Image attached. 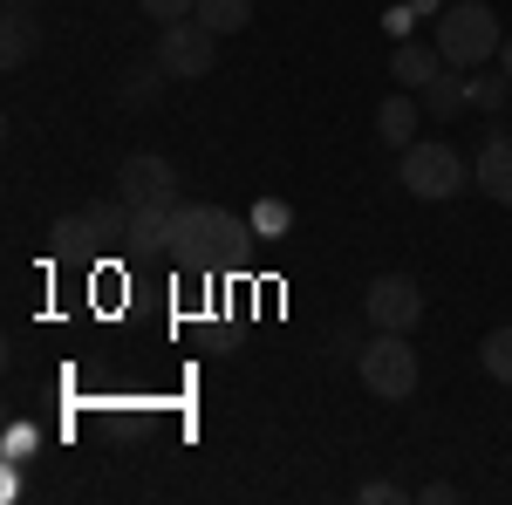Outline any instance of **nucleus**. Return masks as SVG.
I'll return each instance as SVG.
<instances>
[{
  "label": "nucleus",
  "instance_id": "nucleus-1",
  "mask_svg": "<svg viewBox=\"0 0 512 505\" xmlns=\"http://www.w3.org/2000/svg\"><path fill=\"white\" fill-rule=\"evenodd\" d=\"M171 260L178 267H219V260H246V226L219 205H171Z\"/></svg>",
  "mask_w": 512,
  "mask_h": 505
},
{
  "label": "nucleus",
  "instance_id": "nucleus-2",
  "mask_svg": "<svg viewBox=\"0 0 512 505\" xmlns=\"http://www.w3.org/2000/svg\"><path fill=\"white\" fill-rule=\"evenodd\" d=\"M431 41L444 48L451 69H485V62H499L506 28H499V14H492L485 0H451V7L437 14V35Z\"/></svg>",
  "mask_w": 512,
  "mask_h": 505
},
{
  "label": "nucleus",
  "instance_id": "nucleus-3",
  "mask_svg": "<svg viewBox=\"0 0 512 505\" xmlns=\"http://www.w3.org/2000/svg\"><path fill=\"white\" fill-rule=\"evenodd\" d=\"M355 376L369 383V396H383V403H410V396H417V383H424L417 349H410L396 328H376V342L355 355Z\"/></svg>",
  "mask_w": 512,
  "mask_h": 505
},
{
  "label": "nucleus",
  "instance_id": "nucleus-4",
  "mask_svg": "<svg viewBox=\"0 0 512 505\" xmlns=\"http://www.w3.org/2000/svg\"><path fill=\"white\" fill-rule=\"evenodd\" d=\"M396 178H403V192H410V198L437 205V198L465 192V178H472V171H465V157L451 151V144H424V137H417V144L403 151V171H396Z\"/></svg>",
  "mask_w": 512,
  "mask_h": 505
},
{
  "label": "nucleus",
  "instance_id": "nucleus-5",
  "mask_svg": "<svg viewBox=\"0 0 512 505\" xmlns=\"http://www.w3.org/2000/svg\"><path fill=\"white\" fill-rule=\"evenodd\" d=\"M212 62H219V35L205 28V21H164L158 35V69L178 82H198L212 76Z\"/></svg>",
  "mask_w": 512,
  "mask_h": 505
},
{
  "label": "nucleus",
  "instance_id": "nucleus-6",
  "mask_svg": "<svg viewBox=\"0 0 512 505\" xmlns=\"http://www.w3.org/2000/svg\"><path fill=\"white\" fill-rule=\"evenodd\" d=\"M362 308H369V328H396V335H410V328L424 321V287H417L410 273H376L369 294H362Z\"/></svg>",
  "mask_w": 512,
  "mask_h": 505
},
{
  "label": "nucleus",
  "instance_id": "nucleus-7",
  "mask_svg": "<svg viewBox=\"0 0 512 505\" xmlns=\"http://www.w3.org/2000/svg\"><path fill=\"white\" fill-rule=\"evenodd\" d=\"M117 192L130 198V205H171L178 198V164L158 151H130L117 164Z\"/></svg>",
  "mask_w": 512,
  "mask_h": 505
},
{
  "label": "nucleus",
  "instance_id": "nucleus-8",
  "mask_svg": "<svg viewBox=\"0 0 512 505\" xmlns=\"http://www.w3.org/2000/svg\"><path fill=\"white\" fill-rule=\"evenodd\" d=\"M478 192L492 198V205H512V130H492L485 144H478Z\"/></svg>",
  "mask_w": 512,
  "mask_h": 505
},
{
  "label": "nucleus",
  "instance_id": "nucleus-9",
  "mask_svg": "<svg viewBox=\"0 0 512 505\" xmlns=\"http://www.w3.org/2000/svg\"><path fill=\"white\" fill-rule=\"evenodd\" d=\"M444 69H451V62H444V48H437V41H396L390 48V76L403 82V89H424V82L431 76H444Z\"/></svg>",
  "mask_w": 512,
  "mask_h": 505
},
{
  "label": "nucleus",
  "instance_id": "nucleus-10",
  "mask_svg": "<svg viewBox=\"0 0 512 505\" xmlns=\"http://www.w3.org/2000/svg\"><path fill=\"white\" fill-rule=\"evenodd\" d=\"M376 137H383L396 157L417 144V103H410V89H396V96H383V103H376Z\"/></svg>",
  "mask_w": 512,
  "mask_h": 505
},
{
  "label": "nucleus",
  "instance_id": "nucleus-11",
  "mask_svg": "<svg viewBox=\"0 0 512 505\" xmlns=\"http://www.w3.org/2000/svg\"><path fill=\"white\" fill-rule=\"evenodd\" d=\"M171 205H130V253H171Z\"/></svg>",
  "mask_w": 512,
  "mask_h": 505
},
{
  "label": "nucleus",
  "instance_id": "nucleus-12",
  "mask_svg": "<svg viewBox=\"0 0 512 505\" xmlns=\"http://www.w3.org/2000/svg\"><path fill=\"white\" fill-rule=\"evenodd\" d=\"M82 219H89V233H96V246H130V198H89L82 205Z\"/></svg>",
  "mask_w": 512,
  "mask_h": 505
},
{
  "label": "nucleus",
  "instance_id": "nucleus-13",
  "mask_svg": "<svg viewBox=\"0 0 512 505\" xmlns=\"http://www.w3.org/2000/svg\"><path fill=\"white\" fill-rule=\"evenodd\" d=\"M424 110H431L437 123H458L472 110V76H431L424 82Z\"/></svg>",
  "mask_w": 512,
  "mask_h": 505
},
{
  "label": "nucleus",
  "instance_id": "nucleus-14",
  "mask_svg": "<svg viewBox=\"0 0 512 505\" xmlns=\"http://www.w3.org/2000/svg\"><path fill=\"white\" fill-rule=\"evenodd\" d=\"M48 253H55V260H82V253H96V233H89V219H82V212L55 219V226H48Z\"/></svg>",
  "mask_w": 512,
  "mask_h": 505
},
{
  "label": "nucleus",
  "instance_id": "nucleus-15",
  "mask_svg": "<svg viewBox=\"0 0 512 505\" xmlns=\"http://www.w3.org/2000/svg\"><path fill=\"white\" fill-rule=\"evenodd\" d=\"M192 21H205L212 35L226 41V35H239V28L253 21V0H198V7H192Z\"/></svg>",
  "mask_w": 512,
  "mask_h": 505
},
{
  "label": "nucleus",
  "instance_id": "nucleus-16",
  "mask_svg": "<svg viewBox=\"0 0 512 505\" xmlns=\"http://www.w3.org/2000/svg\"><path fill=\"white\" fill-rule=\"evenodd\" d=\"M28 55H35V21H28V14H7V21H0V62L21 69Z\"/></svg>",
  "mask_w": 512,
  "mask_h": 505
},
{
  "label": "nucleus",
  "instance_id": "nucleus-17",
  "mask_svg": "<svg viewBox=\"0 0 512 505\" xmlns=\"http://www.w3.org/2000/svg\"><path fill=\"white\" fill-rule=\"evenodd\" d=\"M478 362H485L492 383H512V328H492V335L478 342Z\"/></svg>",
  "mask_w": 512,
  "mask_h": 505
},
{
  "label": "nucleus",
  "instance_id": "nucleus-18",
  "mask_svg": "<svg viewBox=\"0 0 512 505\" xmlns=\"http://www.w3.org/2000/svg\"><path fill=\"white\" fill-rule=\"evenodd\" d=\"M472 103L478 110H506L512 103V76L506 69H472Z\"/></svg>",
  "mask_w": 512,
  "mask_h": 505
},
{
  "label": "nucleus",
  "instance_id": "nucleus-19",
  "mask_svg": "<svg viewBox=\"0 0 512 505\" xmlns=\"http://www.w3.org/2000/svg\"><path fill=\"white\" fill-rule=\"evenodd\" d=\"M158 89H164V69L151 62V69H130V82L117 96H123V110H144V103H158Z\"/></svg>",
  "mask_w": 512,
  "mask_h": 505
},
{
  "label": "nucleus",
  "instance_id": "nucleus-20",
  "mask_svg": "<svg viewBox=\"0 0 512 505\" xmlns=\"http://www.w3.org/2000/svg\"><path fill=\"white\" fill-rule=\"evenodd\" d=\"M137 7H144L151 21H192V7H198V0H137Z\"/></svg>",
  "mask_w": 512,
  "mask_h": 505
},
{
  "label": "nucleus",
  "instance_id": "nucleus-21",
  "mask_svg": "<svg viewBox=\"0 0 512 505\" xmlns=\"http://www.w3.org/2000/svg\"><path fill=\"white\" fill-rule=\"evenodd\" d=\"M403 499V492H396L390 478H369V485H362V505H396Z\"/></svg>",
  "mask_w": 512,
  "mask_h": 505
},
{
  "label": "nucleus",
  "instance_id": "nucleus-22",
  "mask_svg": "<svg viewBox=\"0 0 512 505\" xmlns=\"http://www.w3.org/2000/svg\"><path fill=\"white\" fill-rule=\"evenodd\" d=\"M417 499H431V505H451V499H458V485H444V478H431V485H424Z\"/></svg>",
  "mask_w": 512,
  "mask_h": 505
},
{
  "label": "nucleus",
  "instance_id": "nucleus-23",
  "mask_svg": "<svg viewBox=\"0 0 512 505\" xmlns=\"http://www.w3.org/2000/svg\"><path fill=\"white\" fill-rule=\"evenodd\" d=\"M499 69H506V76H512V35L499 41Z\"/></svg>",
  "mask_w": 512,
  "mask_h": 505
},
{
  "label": "nucleus",
  "instance_id": "nucleus-24",
  "mask_svg": "<svg viewBox=\"0 0 512 505\" xmlns=\"http://www.w3.org/2000/svg\"><path fill=\"white\" fill-rule=\"evenodd\" d=\"M410 7H437V0H410Z\"/></svg>",
  "mask_w": 512,
  "mask_h": 505
}]
</instances>
